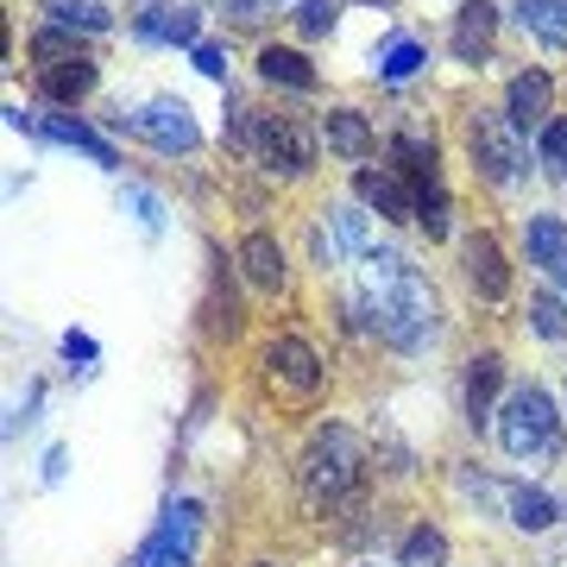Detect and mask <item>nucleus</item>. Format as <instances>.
<instances>
[{"instance_id": "1", "label": "nucleus", "mask_w": 567, "mask_h": 567, "mask_svg": "<svg viewBox=\"0 0 567 567\" xmlns=\"http://www.w3.org/2000/svg\"><path fill=\"white\" fill-rule=\"evenodd\" d=\"M353 290H360L372 353H385V360H398V365H416V360H429V353H442V341H447L442 284L429 278V265H416L410 246L379 240L360 265H353Z\"/></svg>"}, {"instance_id": "2", "label": "nucleus", "mask_w": 567, "mask_h": 567, "mask_svg": "<svg viewBox=\"0 0 567 567\" xmlns=\"http://www.w3.org/2000/svg\"><path fill=\"white\" fill-rule=\"evenodd\" d=\"M290 492H297L303 517H322V524H341V517L365 511L372 492H379L372 435L360 423L334 416V410L309 416L297 447H290Z\"/></svg>"}, {"instance_id": "3", "label": "nucleus", "mask_w": 567, "mask_h": 567, "mask_svg": "<svg viewBox=\"0 0 567 567\" xmlns=\"http://www.w3.org/2000/svg\"><path fill=\"white\" fill-rule=\"evenodd\" d=\"M221 152L240 164L246 177L271 183V189H309L322 177V133L316 121L290 114V107H265V102H246L227 89L221 95Z\"/></svg>"}, {"instance_id": "4", "label": "nucleus", "mask_w": 567, "mask_h": 567, "mask_svg": "<svg viewBox=\"0 0 567 567\" xmlns=\"http://www.w3.org/2000/svg\"><path fill=\"white\" fill-rule=\"evenodd\" d=\"M246 379L259 391V404L278 416H322L328 391H334V353L309 328L271 322L246 347Z\"/></svg>"}, {"instance_id": "5", "label": "nucleus", "mask_w": 567, "mask_h": 567, "mask_svg": "<svg viewBox=\"0 0 567 567\" xmlns=\"http://www.w3.org/2000/svg\"><path fill=\"white\" fill-rule=\"evenodd\" d=\"M447 145H454V158L466 164V177L480 183L486 196H517V189L536 177V145L505 121L498 102H461L454 107Z\"/></svg>"}, {"instance_id": "6", "label": "nucleus", "mask_w": 567, "mask_h": 567, "mask_svg": "<svg viewBox=\"0 0 567 567\" xmlns=\"http://www.w3.org/2000/svg\"><path fill=\"white\" fill-rule=\"evenodd\" d=\"M492 447L505 454L511 466H555L567 461V410L561 391L536 379V372H517L511 398L498 404V423H492Z\"/></svg>"}, {"instance_id": "7", "label": "nucleus", "mask_w": 567, "mask_h": 567, "mask_svg": "<svg viewBox=\"0 0 567 567\" xmlns=\"http://www.w3.org/2000/svg\"><path fill=\"white\" fill-rule=\"evenodd\" d=\"M102 133L107 140H133L145 145L152 158H203L208 152V126L196 121V107L183 95H145V102H121L102 114Z\"/></svg>"}, {"instance_id": "8", "label": "nucleus", "mask_w": 567, "mask_h": 567, "mask_svg": "<svg viewBox=\"0 0 567 567\" xmlns=\"http://www.w3.org/2000/svg\"><path fill=\"white\" fill-rule=\"evenodd\" d=\"M203 259L208 265H203V297H196V334L215 353H240V347H252V290L234 265V246H221L215 234H208Z\"/></svg>"}, {"instance_id": "9", "label": "nucleus", "mask_w": 567, "mask_h": 567, "mask_svg": "<svg viewBox=\"0 0 567 567\" xmlns=\"http://www.w3.org/2000/svg\"><path fill=\"white\" fill-rule=\"evenodd\" d=\"M447 259H454V284L466 290V303L473 309H511L517 303V240H505V227L498 221H466L461 240L447 246Z\"/></svg>"}, {"instance_id": "10", "label": "nucleus", "mask_w": 567, "mask_h": 567, "mask_svg": "<svg viewBox=\"0 0 567 567\" xmlns=\"http://www.w3.org/2000/svg\"><path fill=\"white\" fill-rule=\"evenodd\" d=\"M517 385V365H511L505 341H473L454 365V416L473 442H492V423H498V404Z\"/></svg>"}, {"instance_id": "11", "label": "nucleus", "mask_w": 567, "mask_h": 567, "mask_svg": "<svg viewBox=\"0 0 567 567\" xmlns=\"http://www.w3.org/2000/svg\"><path fill=\"white\" fill-rule=\"evenodd\" d=\"M227 246H234V265H240L252 303H265V309H290L297 303L303 259H297V246L278 234V221H240V234H234Z\"/></svg>"}, {"instance_id": "12", "label": "nucleus", "mask_w": 567, "mask_h": 567, "mask_svg": "<svg viewBox=\"0 0 567 567\" xmlns=\"http://www.w3.org/2000/svg\"><path fill=\"white\" fill-rule=\"evenodd\" d=\"M7 133H25V140L39 145H63V152H82V158L107 171V177H121V140H107L102 121H89V114H63V107H25V102H7Z\"/></svg>"}, {"instance_id": "13", "label": "nucleus", "mask_w": 567, "mask_h": 567, "mask_svg": "<svg viewBox=\"0 0 567 567\" xmlns=\"http://www.w3.org/2000/svg\"><path fill=\"white\" fill-rule=\"evenodd\" d=\"M203 536H208V505L196 492H171L158 505V524L126 555V567H196L203 561Z\"/></svg>"}, {"instance_id": "14", "label": "nucleus", "mask_w": 567, "mask_h": 567, "mask_svg": "<svg viewBox=\"0 0 567 567\" xmlns=\"http://www.w3.org/2000/svg\"><path fill=\"white\" fill-rule=\"evenodd\" d=\"M511 32L505 0H454V13L442 20V51L454 70L466 76H486L498 63V39Z\"/></svg>"}, {"instance_id": "15", "label": "nucleus", "mask_w": 567, "mask_h": 567, "mask_svg": "<svg viewBox=\"0 0 567 567\" xmlns=\"http://www.w3.org/2000/svg\"><path fill=\"white\" fill-rule=\"evenodd\" d=\"M208 39V7L196 0H126V44L133 51H196Z\"/></svg>"}, {"instance_id": "16", "label": "nucleus", "mask_w": 567, "mask_h": 567, "mask_svg": "<svg viewBox=\"0 0 567 567\" xmlns=\"http://www.w3.org/2000/svg\"><path fill=\"white\" fill-rule=\"evenodd\" d=\"M252 82L271 89L278 102H316V95H322V63L309 58V44L265 32V39L252 44Z\"/></svg>"}, {"instance_id": "17", "label": "nucleus", "mask_w": 567, "mask_h": 567, "mask_svg": "<svg viewBox=\"0 0 567 567\" xmlns=\"http://www.w3.org/2000/svg\"><path fill=\"white\" fill-rule=\"evenodd\" d=\"M435 70V39L416 32V25H385V39L365 51V82L385 89V95H404Z\"/></svg>"}, {"instance_id": "18", "label": "nucleus", "mask_w": 567, "mask_h": 567, "mask_svg": "<svg viewBox=\"0 0 567 567\" xmlns=\"http://www.w3.org/2000/svg\"><path fill=\"white\" fill-rule=\"evenodd\" d=\"M316 133H322V152L334 164H372L379 152H385V126H379V114L360 102H322L316 107Z\"/></svg>"}, {"instance_id": "19", "label": "nucleus", "mask_w": 567, "mask_h": 567, "mask_svg": "<svg viewBox=\"0 0 567 567\" xmlns=\"http://www.w3.org/2000/svg\"><path fill=\"white\" fill-rule=\"evenodd\" d=\"M498 107H505V121L536 140L555 114H561V76L548 70V63H517L505 82H498Z\"/></svg>"}, {"instance_id": "20", "label": "nucleus", "mask_w": 567, "mask_h": 567, "mask_svg": "<svg viewBox=\"0 0 567 567\" xmlns=\"http://www.w3.org/2000/svg\"><path fill=\"white\" fill-rule=\"evenodd\" d=\"M347 196L385 227H416V183L398 171V164L372 158V164H353L347 171Z\"/></svg>"}, {"instance_id": "21", "label": "nucleus", "mask_w": 567, "mask_h": 567, "mask_svg": "<svg viewBox=\"0 0 567 567\" xmlns=\"http://www.w3.org/2000/svg\"><path fill=\"white\" fill-rule=\"evenodd\" d=\"M517 259L529 265V278L555 284L567 297V215L561 208H524L517 215Z\"/></svg>"}, {"instance_id": "22", "label": "nucleus", "mask_w": 567, "mask_h": 567, "mask_svg": "<svg viewBox=\"0 0 567 567\" xmlns=\"http://www.w3.org/2000/svg\"><path fill=\"white\" fill-rule=\"evenodd\" d=\"M102 58L82 51V58H63V63H32V102L39 107H63V114H82V107L102 95Z\"/></svg>"}, {"instance_id": "23", "label": "nucleus", "mask_w": 567, "mask_h": 567, "mask_svg": "<svg viewBox=\"0 0 567 567\" xmlns=\"http://www.w3.org/2000/svg\"><path fill=\"white\" fill-rule=\"evenodd\" d=\"M447 480V498L466 511V517H498L505 524V498H511V473H498V466L473 461V454H454V461L442 466Z\"/></svg>"}, {"instance_id": "24", "label": "nucleus", "mask_w": 567, "mask_h": 567, "mask_svg": "<svg viewBox=\"0 0 567 567\" xmlns=\"http://www.w3.org/2000/svg\"><path fill=\"white\" fill-rule=\"evenodd\" d=\"M567 524V492L548 486V480H511V498H505V529L511 536H555Z\"/></svg>"}, {"instance_id": "25", "label": "nucleus", "mask_w": 567, "mask_h": 567, "mask_svg": "<svg viewBox=\"0 0 567 567\" xmlns=\"http://www.w3.org/2000/svg\"><path fill=\"white\" fill-rule=\"evenodd\" d=\"M391 567H454V529L435 511H410L391 536Z\"/></svg>"}, {"instance_id": "26", "label": "nucleus", "mask_w": 567, "mask_h": 567, "mask_svg": "<svg viewBox=\"0 0 567 567\" xmlns=\"http://www.w3.org/2000/svg\"><path fill=\"white\" fill-rule=\"evenodd\" d=\"M517 328L548 353H567V297L555 284L529 278V290H517Z\"/></svg>"}, {"instance_id": "27", "label": "nucleus", "mask_w": 567, "mask_h": 567, "mask_svg": "<svg viewBox=\"0 0 567 567\" xmlns=\"http://www.w3.org/2000/svg\"><path fill=\"white\" fill-rule=\"evenodd\" d=\"M511 32L543 51V58H567V0H505Z\"/></svg>"}, {"instance_id": "28", "label": "nucleus", "mask_w": 567, "mask_h": 567, "mask_svg": "<svg viewBox=\"0 0 567 567\" xmlns=\"http://www.w3.org/2000/svg\"><path fill=\"white\" fill-rule=\"evenodd\" d=\"M316 215H322L328 240L341 246V259H347V265H360L365 252L379 246V227H372V215H365L353 196H322V203H316Z\"/></svg>"}, {"instance_id": "29", "label": "nucleus", "mask_w": 567, "mask_h": 567, "mask_svg": "<svg viewBox=\"0 0 567 567\" xmlns=\"http://www.w3.org/2000/svg\"><path fill=\"white\" fill-rule=\"evenodd\" d=\"M39 7V20L63 25V32H76V39H114L121 32V7H107V0H32Z\"/></svg>"}, {"instance_id": "30", "label": "nucleus", "mask_w": 567, "mask_h": 567, "mask_svg": "<svg viewBox=\"0 0 567 567\" xmlns=\"http://www.w3.org/2000/svg\"><path fill=\"white\" fill-rule=\"evenodd\" d=\"M121 215L140 227V240H145V246H158L164 234H171V215H177V208H171V196H164L158 183L126 177V183H121Z\"/></svg>"}, {"instance_id": "31", "label": "nucleus", "mask_w": 567, "mask_h": 567, "mask_svg": "<svg viewBox=\"0 0 567 567\" xmlns=\"http://www.w3.org/2000/svg\"><path fill=\"white\" fill-rule=\"evenodd\" d=\"M372 466H379V492L416 486V480H423V454H416L398 429H379V435H372Z\"/></svg>"}, {"instance_id": "32", "label": "nucleus", "mask_w": 567, "mask_h": 567, "mask_svg": "<svg viewBox=\"0 0 567 567\" xmlns=\"http://www.w3.org/2000/svg\"><path fill=\"white\" fill-rule=\"evenodd\" d=\"M284 20H290V39L297 44H328L347 20V0H297Z\"/></svg>"}, {"instance_id": "33", "label": "nucleus", "mask_w": 567, "mask_h": 567, "mask_svg": "<svg viewBox=\"0 0 567 567\" xmlns=\"http://www.w3.org/2000/svg\"><path fill=\"white\" fill-rule=\"evenodd\" d=\"M529 145H536V177H543L548 189H567V107Z\"/></svg>"}, {"instance_id": "34", "label": "nucleus", "mask_w": 567, "mask_h": 567, "mask_svg": "<svg viewBox=\"0 0 567 567\" xmlns=\"http://www.w3.org/2000/svg\"><path fill=\"white\" fill-rule=\"evenodd\" d=\"M189 70H196L203 82H215V89L227 95V89H234V39H215V32H208V39L189 51Z\"/></svg>"}, {"instance_id": "35", "label": "nucleus", "mask_w": 567, "mask_h": 567, "mask_svg": "<svg viewBox=\"0 0 567 567\" xmlns=\"http://www.w3.org/2000/svg\"><path fill=\"white\" fill-rule=\"evenodd\" d=\"M215 13H221L227 32H259V39H265V25L278 20L271 0H215Z\"/></svg>"}, {"instance_id": "36", "label": "nucleus", "mask_w": 567, "mask_h": 567, "mask_svg": "<svg viewBox=\"0 0 567 567\" xmlns=\"http://www.w3.org/2000/svg\"><path fill=\"white\" fill-rule=\"evenodd\" d=\"M58 360L76 372V379H95V365H102V341L95 334H82V328H63L58 334Z\"/></svg>"}, {"instance_id": "37", "label": "nucleus", "mask_w": 567, "mask_h": 567, "mask_svg": "<svg viewBox=\"0 0 567 567\" xmlns=\"http://www.w3.org/2000/svg\"><path fill=\"white\" fill-rule=\"evenodd\" d=\"M44 398H51V385H44V379H25V391L13 398V416H7V435H20V429H39Z\"/></svg>"}, {"instance_id": "38", "label": "nucleus", "mask_w": 567, "mask_h": 567, "mask_svg": "<svg viewBox=\"0 0 567 567\" xmlns=\"http://www.w3.org/2000/svg\"><path fill=\"white\" fill-rule=\"evenodd\" d=\"M63 473H70V447L51 442V447H44V461H39V486H44V492H58V486H63Z\"/></svg>"}, {"instance_id": "39", "label": "nucleus", "mask_w": 567, "mask_h": 567, "mask_svg": "<svg viewBox=\"0 0 567 567\" xmlns=\"http://www.w3.org/2000/svg\"><path fill=\"white\" fill-rule=\"evenodd\" d=\"M240 567H290V561H284V555H246Z\"/></svg>"}, {"instance_id": "40", "label": "nucleus", "mask_w": 567, "mask_h": 567, "mask_svg": "<svg viewBox=\"0 0 567 567\" xmlns=\"http://www.w3.org/2000/svg\"><path fill=\"white\" fill-rule=\"evenodd\" d=\"M347 7H379V13H398V0H347Z\"/></svg>"}, {"instance_id": "41", "label": "nucleus", "mask_w": 567, "mask_h": 567, "mask_svg": "<svg viewBox=\"0 0 567 567\" xmlns=\"http://www.w3.org/2000/svg\"><path fill=\"white\" fill-rule=\"evenodd\" d=\"M271 7H278V13H290V7H297V0H271Z\"/></svg>"}, {"instance_id": "42", "label": "nucleus", "mask_w": 567, "mask_h": 567, "mask_svg": "<svg viewBox=\"0 0 567 567\" xmlns=\"http://www.w3.org/2000/svg\"><path fill=\"white\" fill-rule=\"evenodd\" d=\"M561 410H567V365H561Z\"/></svg>"}, {"instance_id": "43", "label": "nucleus", "mask_w": 567, "mask_h": 567, "mask_svg": "<svg viewBox=\"0 0 567 567\" xmlns=\"http://www.w3.org/2000/svg\"><path fill=\"white\" fill-rule=\"evenodd\" d=\"M353 567H379V561H372V555H360V561H353Z\"/></svg>"}]
</instances>
